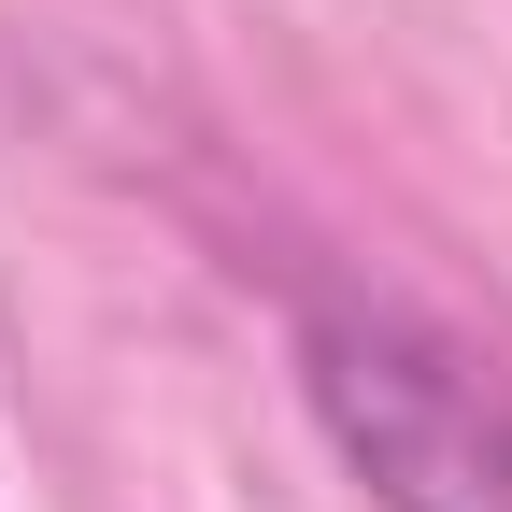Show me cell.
<instances>
[{
	"label": "cell",
	"mask_w": 512,
	"mask_h": 512,
	"mask_svg": "<svg viewBox=\"0 0 512 512\" xmlns=\"http://www.w3.org/2000/svg\"><path fill=\"white\" fill-rule=\"evenodd\" d=\"M313 399H328L342 456L370 470L384 512H512V413L441 342L384 328V313H328L313 328Z\"/></svg>",
	"instance_id": "cell-1"
}]
</instances>
